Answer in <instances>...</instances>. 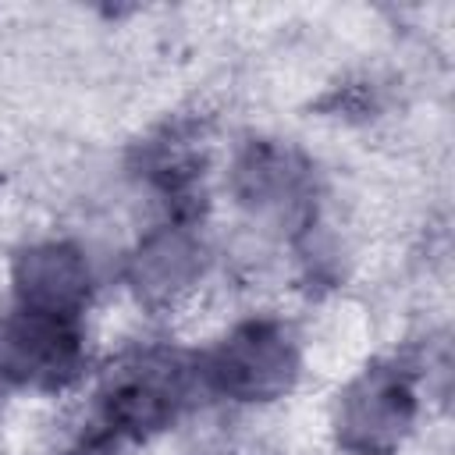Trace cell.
Segmentation results:
<instances>
[{"instance_id":"cell-1","label":"cell","mask_w":455,"mask_h":455,"mask_svg":"<svg viewBox=\"0 0 455 455\" xmlns=\"http://www.w3.org/2000/svg\"><path fill=\"white\" fill-rule=\"evenodd\" d=\"M199 373L224 398L274 402L295 384L299 352L284 323L245 320L206 352Z\"/></svg>"},{"instance_id":"cell-2","label":"cell","mask_w":455,"mask_h":455,"mask_svg":"<svg viewBox=\"0 0 455 455\" xmlns=\"http://www.w3.org/2000/svg\"><path fill=\"white\" fill-rule=\"evenodd\" d=\"M416 419V391L398 366L377 363L363 370L334 409L338 444L352 455H391Z\"/></svg>"},{"instance_id":"cell-3","label":"cell","mask_w":455,"mask_h":455,"mask_svg":"<svg viewBox=\"0 0 455 455\" xmlns=\"http://www.w3.org/2000/svg\"><path fill=\"white\" fill-rule=\"evenodd\" d=\"M188 395V370L164 352H146L117 370L100 387L103 423L110 437H149L178 416Z\"/></svg>"},{"instance_id":"cell-4","label":"cell","mask_w":455,"mask_h":455,"mask_svg":"<svg viewBox=\"0 0 455 455\" xmlns=\"http://www.w3.org/2000/svg\"><path fill=\"white\" fill-rule=\"evenodd\" d=\"M85 359L82 327L68 316L14 309L0 320V377L21 387H64Z\"/></svg>"},{"instance_id":"cell-5","label":"cell","mask_w":455,"mask_h":455,"mask_svg":"<svg viewBox=\"0 0 455 455\" xmlns=\"http://www.w3.org/2000/svg\"><path fill=\"white\" fill-rule=\"evenodd\" d=\"M89 291V263L71 242H43L14 259V295L21 309L78 320Z\"/></svg>"},{"instance_id":"cell-6","label":"cell","mask_w":455,"mask_h":455,"mask_svg":"<svg viewBox=\"0 0 455 455\" xmlns=\"http://www.w3.org/2000/svg\"><path fill=\"white\" fill-rule=\"evenodd\" d=\"M203 274V242L185 224H164L142 238L128 263V281L146 306L174 302Z\"/></svg>"},{"instance_id":"cell-7","label":"cell","mask_w":455,"mask_h":455,"mask_svg":"<svg viewBox=\"0 0 455 455\" xmlns=\"http://www.w3.org/2000/svg\"><path fill=\"white\" fill-rule=\"evenodd\" d=\"M71 455H117V451H114V437H92Z\"/></svg>"}]
</instances>
